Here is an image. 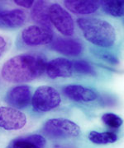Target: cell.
Segmentation results:
<instances>
[{
    "label": "cell",
    "mask_w": 124,
    "mask_h": 148,
    "mask_svg": "<svg viewBox=\"0 0 124 148\" xmlns=\"http://www.w3.org/2000/svg\"><path fill=\"white\" fill-rule=\"evenodd\" d=\"M46 64L45 58L39 54L22 53L6 61L1 70V75L8 82H28L43 73Z\"/></svg>",
    "instance_id": "6da1fadb"
},
{
    "label": "cell",
    "mask_w": 124,
    "mask_h": 148,
    "mask_svg": "<svg viewBox=\"0 0 124 148\" xmlns=\"http://www.w3.org/2000/svg\"><path fill=\"white\" fill-rule=\"evenodd\" d=\"M77 24L89 42L103 48L113 46L116 41V31L107 21L98 18H79Z\"/></svg>",
    "instance_id": "7a4b0ae2"
},
{
    "label": "cell",
    "mask_w": 124,
    "mask_h": 148,
    "mask_svg": "<svg viewBox=\"0 0 124 148\" xmlns=\"http://www.w3.org/2000/svg\"><path fill=\"white\" fill-rule=\"evenodd\" d=\"M42 131L52 139L76 138L80 133V127L76 123L66 119H51L44 123Z\"/></svg>",
    "instance_id": "3957f363"
},
{
    "label": "cell",
    "mask_w": 124,
    "mask_h": 148,
    "mask_svg": "<svg viewBox=\"0 0 124 148\" xmlns=\"http://www.w3.org/2000/svg\"><path fill=\"white\" fill-rule=\"evenodd\" d=\"M31 101L34 110L43 113L58 107L61 99L60 93L55 88L49 86H42L36 90Z\"/></svg>",
    "instance_id": "277c9868"
},
{
    "label": "cell",
    "mask_w": 124,
    "mask_h": 148,
    "mask_svg": "<svg viewBox=\"0 0 124 148\" xmlns=\"http://www.w3.org/2000/svg\"><path fill=\"white\" fill-rule=\"evenodd\" d=\"M49 16L51 23L57 31L65 36H70L75 32V24L70 14L57 3L49 7Z\"/></svg>",
    "instance_id": "5b68a950"
},
{
    "label": "cell",
    "mask_w": 124,
    "mask_h": 148,
    "mask_svg": "<svg viewBox=\"0 0 124 148\" xmlns=\"http://www.w3.org/2000/svg\"><path fill=\"white\" fill-rule=\"evenodd\" d=\"M22 40L28 46H40L48 45L53 40V32L51 27L30 26L23 30Z\"/></svg>",
    "instance_id": "8992f818"
},
{
    "label": "cell",
    "mask_w": 124,
    "mask_h": 148,
    "mask_svg": "<svg viewBox=\"0 0 124 148\" xmlns=\"http://www.w3.org/2000/svg\"><path fill=\"white\" fill-rule=\"evenodd\" d=\"M27 117L24 113L13 107L0 106V127L8 130H19L26 125Z\"/></svg>",
    "instance_id": "52a82bcc"
},
{
    "label": "cell",
    "mask_w": 124,
    "mask_h": 148,
    "mask_svg": "<svg viewBox=\"0 0 124 148\" xmlns=\"http://www.w3.org/2000/svg\"><path fill=\"white\" fill-rule=\"evenodd\" d=\"M45 71L52 79L69 77L73 73L72 62L64 58H56L46 64Z\"/></svg>",
    "instance_id": "ba28073f"
},
{
    "label": "cell",
    "mask_w": 124,
    "mask_h": 148,
    "mask_svg": "<svg viewBox=\"0 0 124 148\" xmlns=\"http://www.w3.org/2000/svg\"><path fill=\"white\" fill-rule=\"evenodd\" d=\"M31 89L28 86H17L12 87L6 95L7 103L13 108H26L31 102Z\"/></svg>",
    "instance_id": "9c48e42d"
},
{
    "label": "cell",
    "mask_w": 124,
    "mask_h": 148,
    "mask_svg": "<svg viewBox=\"0 0 124 148\" xmlns=\"http://www.w3.org/2000/svg\"><path fill=\"white\" fill-rule=\"evenodd\" d=\"M63 92L66 97L77 102H90L97 99V93L81 85H68Z\"/></svg>",
    "instance_id": "30bf717a"
},
{
    "label": "cell",
    "mask_w": 124,
    "mask_h": 148,
    "mask_svg": "<svg viewBox=\"0 0 124 148\" xmlns=\"http://www.w3.org/2000/svg\"><path fill=\"white\" fill-rule=\"evenodd\" d=\"M51 42V49L64 55L78 56L83 51V45L74 39L57 38Z\"/></svg>",
    "instance_id": "8fae6325"
},
{
    "label": "cell",
    "mask_w": 124,
    "mask_h": 148,
    "mask_svg": "<svg viewBox=\"0 0 124 148\" xmlns=\"http://www.w3.org/2000/svg\"><path fill=\"white\" fill-rule=\"evenodd\" d=\"M65 8L77 15H89L99 8V0H65Z\"/></svg>",
    "instance_id": "7c38bea8"
},
{
    "label": "cell",
    "mask_w": 124,
    "mask_h": 148,
    "mask_svg": "<svg viewBox=\"0 0 124 148\" xmlns=\"http://www.w3.org/2000/svg\"><path fill=\"white\" fill-rule=\"evenodd\" d=\"M26 21V13L22 9L3 11L0 12V27L17 28L22 27Z\"/></svg>",
    "instance_id": "4fadbf2b"
},
{
    "label": "cell",
    "mask_w": 124,
    "mask_h": 148,
    "mask_svg": "<svg viewBox=\"0 0 124 148\" xmlns=\"http://www.w3.org/2000/svg\"><path fill=\"white\" fill-rule=\"evenodd\" d=\"M46 139L39 134L21 137L12 140L8 148H44Z\"/></svg>",
    "instance_id": "5bb4252c"
},
{
    "label": "cell",
    "mask_w": 124,
    "mask_h": 148,
    "mask_svg": "<svg viewBox=\"0 0 124 148\" xmlns=\"http://www.w3.org/2000/svg\"><path fill=\"white\" fill-rule=\"evenodd\" d=\"M32 18L39 26L51 27L49 5L46 0H37L36 2L32 11Z\"/></svg>",
    "instance_id": "9a60e30c"
},
{
    "label": "cell",
    "mask_w": 124,
    "mask_h": 148,
    "mask_svg": "<svg viewBox=\"0 0 124 148\" xmlns=\"http://www.w3.org/2000/svg\"><path fill=\"white\" fill-rule=\"evenodd\" d=\"M99 4L110 16L120 17L123 15L124 0H99Z\"/></svg>",
    "instance_id": "2e32d148"
},
{
    "label": "cell",
    "mask_w": 124,
    "mask_h": 148,
    "mask_svg": "<svg viewBox=\"0 0 124 148\" xmlns=\"http://www.w3.org/2000/svg\"><path fill=\"white\" fill-rule=\"evenodd\" d=\"M89 139L93 143L104 145L115 143L118 140V135L113 132H99L97 131H91L89 134Z\"/></svg>",
    "instance_id": "e0dca14e"
},
{
    "label": "cell",
    "mask_w": 124,
    "mask_h": 148,
    "mask_svg": "<svg viewBox=\"0 0 124 148\" xmlns=\"http://www.w3.org/2000/svg\"><path fill=\"white\" fill-rule=\"evenodd\" d=\"M73 64V70L76 73L86 75H94L95 71L90 64L85 60H77L75 61Z\"/></svg>",
    "instance_id": "ac0fdd59"
},
{
    "label": "cell",
    "mask_w": 124,
    "mask_h": 148,
    "mask_svg": "<svg viewBox=\"0 0 124 148\" xmlns=\"http://www.w3.org/2000/svg\"><path fill=\"white\" fill-rule=\"evenodd\" d=\"M103 123L109 127L118 128L123 124V119L113 113H107L102 116Z\"/></svg>",
    "instance_id": "d6986e66"
},
{
    "label": "cell",
    "mask_w": 124,
    "mask_h": 148,
    "mask_svg": "<svg viewBox=\"0 0 124 148\" xmlns=\"http://www.w3.org/2000/svg\"><path fill=\"white\" fill-rule=\"evenodd\" d=\"M34 1L35 0H14V3L24 8H31L34 4Z\"/></svg>",
    "instance_id": "ffe728a7"
},
{
    "label": "cell",
    "mask_w": 124,
    "mask_h": 148,
    "mask_svg": "<svg viewBox=\"0 0 124 148\" xmlns=\"http://www.w3.org/2000/svg\"><path fill=\"white\" fill-rule=\"evenodd\" d=\"M6 46H7V42L4 40V38L0 36V57L3 55V53H4L6 49Z\"/></svg>",
    "instance_id": "44dd1931"
}]
</instances>
